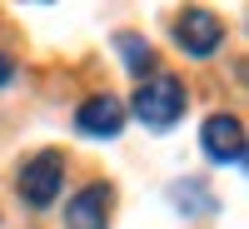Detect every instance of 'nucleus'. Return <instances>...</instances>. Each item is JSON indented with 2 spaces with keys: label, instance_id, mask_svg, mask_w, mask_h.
I'll list each match as a JSON object with an SVG mask.
<instances>
[{
  "label": "nucleus",
  "instance_id": "4",
  "mask_svg": "<svg viewBox=\"0 0 249 229\" xmlns=\"http://www.w3.org/2000/svg\"><path fill=\"white\" fill-rule=\"evenodd\" d=\"M199 144L214 164H244V124H239V115H210Z\"/></svg>",
  "mask_w": 249,
  "mask_h": 229
},
{
  "label": "nucleus",
  "instance_id": "7",
  "mask_svg": "<svg viewBox=\"0 0 249 229\" xmlns=\"http://www.w3.org/2000/svg\"><path fill=\"white\" fill-rule=\"evenodd\" d=\"M170 199L179 204L184 214H195V219L214 214V194H210V184H199V179H184V184H170Z\"/></svg>",
  "mask_w": 249,
  "mask_h": 229
},
{
  "label": "nucleus",
  "instance_id": "3",
  "mask_svg": "<svg viewBox=\"0 0 249 229\" xmlns=\"http://www.w3.org/2000/svg\"><path fill=\"white\" fill-rule=\"evenodd\" d=\"M175 35H179L184 55L210 60V55L219 50V40H224V25H219V15H214V10H199V5H195V10H184V15H179Z\"/></svg>",
  "mask_w": 249,
  "mask_h": 229
},
{
  "label": "nucleus",
  "instance_id": "8",
  "mask_svg": "<svg viewBox=\"0 0 249 229\" xmlns=\"http://www.w3.org/2000/svg\"><path fill=\"white\" fill-rule=\"evenodd\" d=\"M115 50H120V60H124V70H135V75H150V70H155V50H150V40H140L135 30L115 35Z\"/></svg>",
  "mask_w": 249,
  "mask_h": 229
},
{
  "label": "nucleus",
  "instance_id": "5",
  "mask_svg": "<svg viewBox=\"0 0 249 229\" xmlns=\"http://www.w3.org/2000/svg\"><path fill=\"white\" fill-rule=\"evenodd\" d=\"M75 130L90 135V140H115L124 130V105L115 95H90L85 105L75 110Z\"/></svg>",
  "mask_w": 249,
  "mask_h": 229
},
{
  "label": "nucleus",
  "instance_id": "9",
  "mask_svg": "<svg viewBox=\"0 0 249 229\" xmlns=\"http://www.w3.org/2000/svg\"><path fill=\"white\" fill-rule=\"evenodd\" d=\"M5 85H10V60L0 55V90H5Z\"/></svg>",
  "mask_w": 249,
  "mask_h": 229
},
{
  "label": "nucleus",
  "instance_id": "2",
  "mask_svg": "<svg viewBox=\"0 0 249 229\" xmlns=\"http://www.w3.org/2000/svg\"><path fill=\"white\" fill-rule=\"evenodd\" d=\"M60 184H65V159L55 150H40L35 159H25V170H20V199H25L30 210H50Z\"/></svg>",
  "mask_w": 249,
  "mask_h": 229
},
{
  "label": "nucleus",
  "instance_id": "1",
  "mask_svg": "<svg viewBox=\"0 0 249 229\" xmlns=\"http://www.w3.org/2000/svg\"><path fill=\"white\" fill-rule=\"evenodd\" d=\"M135 115L144 120V130H175L179 115H184V85L175 75H155L135 90Z\"/></svg>",
  "mask_w": 249,
  "mask_h": 229
},
{
  "label": "nucleus",
  "instance_id": "6",
  "mask_svg": "<svg viewBox=\"0 0 249 229\" xmlns=\"http://www.w3.org/2000/svg\"><path fill=\"white\" fill-rule=\"evenodd\" d=\"M110 204H115V190L110 184H85L70 204H65V229H105L110 224Z\"/></svg>",
  "mask_w": 249,
  "mask_h": 229
}]
</instances>
